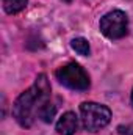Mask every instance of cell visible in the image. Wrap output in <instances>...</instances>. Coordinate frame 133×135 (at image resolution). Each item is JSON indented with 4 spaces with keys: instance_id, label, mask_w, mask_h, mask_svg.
Returning <instances> with one entry per match:
<instances>
[{
    "instance_id": "1",
    "label": "cell",
    "mask_w": 133,
    "mask_h": 135,
    "mask_svg": "<svg viewBox=\"0 0 133 135\" xmlns=\"http://www.w3.org/2000/svg\"><path fill=\"white\" fill-rule=\"evenodd\" d=\"M50 101V85L44 74L38 75L33 86L24 91L13 104V116L22 127H30L44 104Z\"/></svg>"
},
{
    "instance_id": "2",
    "label": "cell",
    "mask_w": 133,
    "mask_h": 135,
    "mask_svg": "<svg viewBox=\"0 0 133 135\" xmlns=\"http://www.w3.org/2000/svg\"><path fill=\"white\" fill-rule=\"evenodd\" d=\"M83 127L89 132H97L103 129L111 119V110L97 102H83L80 105Z\"/></svg>"
},
{
    "instance_id": "3",
    "label": "cell",
    "mask_w": 133,
    "mask_h": 135,
    "mask_svg": "<svg viewBox=\"0 0 133 135\" xmlns=\"http://www.w3.org/2000/svg\"><path fill=\"white\" fill-rule=\"evenodd\" d=\"M57 79L61 85L69 90L75 91H86L89 88V75L88 72L77 63H67L57 71Z\"/></svg>"
},
{
    "instance_id": "4",
    "label": "cell",
    "mask_w": 133,
    "mask_h": 135,
    "mask_svg": "<svg viewBox=\"0 0 133 135\" xmlns=\"http://www.w3.org/2000/svg\"><path fill=\"white\" fill-rule=\"evenodd\" d=\"M100 32L110 39H119L127 35L129 17L121 9H113L100 19Z\"/></svg>"
},
{
    "instance_id": "5",
    "label": "cell",
    "mask_w": 133,
    "mask_h": 135,
    "mask_svg": "<svg viewBox=\"0 0 133 135\" xmlns=\"http://www.w3.org/2000/svg\"><path fill=\"white\" fill-rule=\"evenodd\" d=\"M78 131V118L74 112H66L57 123V132L60 135H75Z\"/></svg>"
},
{
    "instance_id": "6",
    "label": "cell",
    "mask_w": 133,
    "mask_h": 135,
    "mask_svg": "<svg viewBox=\"0 0 133 135\" xmlns=\"http://www.w3.org/2000/svg\"><path fill=\"white\" fill-rule=\"evenodd\" d=\"M27 2L28 0H2V5L8 14H17L27 6Z\"/></svg>"
},
{
    "instance_id": "7",
    "label": "cell",
    "mask_w": 133,
    "mask_h": 135,
    "mask_svg": "<svg viewBox=\"0 0 133 135\" xmlns=\"http://www.w3.org/2000/svg\"><path fill=\"white\" fill-rule=\"evenodd\" d=\"M70 46H72V49H74L78 55H83V57H88L89 52H91V47H89L88 39H85V38H81V36L74 38L72 42H70Z\"/></svg>"
},
{
    "instance_id": "8",
    "label": "cell",
    "mask_w": 133,
    "mask_h": 135,
    "mask_svg": "<svg viewBox=\"0 0 133 135\" xmlns=\"http://www.w3.org/2000/svg\"><path fill=\"white\" fill-rule=\"evenodd\" d=\"M55 113H57L55 105L49 101L47 104H44V107L41 108V112H39V118H41L44 123H52V119H53Z\"/></svg>"
},
{
    "instance_id": "9",
    "label": "cell",
    "mask_w": 133,
    "mask_h": 135,
    "mask_svg": "<svg viewBox=\"0 0 133 135\" xmlns=\"http://www.w3.org/2000/svg\"><path fill=\"white\" fill-rule=\"evenodd\" d=\"M132 104H133V91H132Z\"/></svg>"
}]
</instances>
